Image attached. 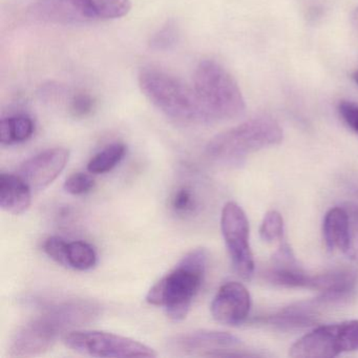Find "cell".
<instances>
[{
    "instance_id": "13",
    "label": "cell",
    "mask_w": 358,
    "mask_h": 358,
    "mask_svg": "<svg viewBox=\"0 0 358 358\" xmlns=\"http://www.w3.org/2000/svg\"><path fill=\"white\" fill-rule=\"evenodd\" d=\"M29 13L39 22L58 24H87L78 0H37Z\"/></svg>"
},
{
    "instance_id": "27",
    "label": "cell",
    "mask_w": 358,
    "mask_h": 358,
    "mask_svg": "<svg viewBox=\"0 0 358 358\" xmlns=\"http://www.w3.org/2000/svg\"><path fill=\"white\" fill-rule=\"evenodd\" d=\"M338 112L345 124L358 135V104L351 101H341Z\"/></svg>"
},
{
    "instance_id": "4",
    "label": "cell",
    "mask_w": 358,
    "mask_h": 358,
    "mask_svg": "<svg viewBox=\"0 0 358 358\" xmlns=\"http://www.w3.org/2000/svg\"><path fill=\"white\" fill-rule=\"evenodd\" d=\"M282 129L267 117L245 121L209 141L206 155L211 161L223 166H240L249 155L280 144Z\"/></svg>"
},
{
    "instance_id": "28",
    "label": "cell",
    "mask_w": 358,
    "mask_h": 358,
    "mask_svg": "<svg viewBox=\"0 0 358 358\" xmlns=\"http://www.w3.org/2000/svg\"><path fill=\"white\" fill-rule=\"evenodd\" d=\"M352 22H353L354 27L358 30V8L354 11L352 15Z\"/></svg>"
},
{
    "instance_id": "17",
    "label": "cell",
    "mask_w": 358,
    "mask_h": 358,
    "mask_svg": "<svg viewBox=\"0 0 358 358\" xmlns=\"http://www.w3.org/2000/svg\"><path fill=\"white\" fill-rule=\"evenodd\" d=\"M35 131L34 121L27 115L3 118L0 122V142L3 145L22 143L32 137Z\"/></svg>"
},
{
    "instance_id": "26",
    "label": "cell",
    "mask_w": 358,
    "mask_h": 358,
    "mask_svg": "<svg viewBox=\"0 0 358 358\" xmlns=\"http://www.w3.org/2000/svg\"><path fill=\"white\" fill-rule=\"evenodd\" d=\"M95 108V102L87 94H78L71 101V113L77 118L89 116Z\"/></svg>"
},
{
    "instance_id": "22",
    "label": "cell",
    "mask_w": 358,
    "mask_h": 358,
    "mask_svg": "<svg viewBox=\"0 0 358 358\" xmlns=\"http://www.w3.org/2000/svg\"><path fill=\"white\" fill-rule=\"evenodd\" d=\"M284 234V220L278 211L271 210L266 213L259 228V236L266 243L282 241Z\"/></svg>"
},
{
    "instance_id": "2",
    "label": "cell",
    "mask_w": 358,
    "mask_h": 358,
    "mask_svg": "<svg viewBox=\"0 0 358 358\" xmlns=\"http://www.w3.org/2000/svg\"><path fill=\"white\" fill-rule=\"evenodd\" d=\"M208 253L204 248L188 252L175 269L163 276L148 291L146 301L164 308L173 322L185 320L206 271Z\"/></svg>"
},
{
    "instance_id": "15",
    "label": "cell",
    "mask_w": 358,
    "mask_h": 358,
    "mask_svg": "<svg viewBox=\"0 0 358 358\" xmlns=\"http://www.w3.org/2000/svg\"><path fill=\"white\" fill-rule=\"evenodd\" d=\"M348 211L345 206L331 208L324 215L322 232L327 249L343 255L348 242Z\"/></svg>"
},
{
    "instance_id": "5",
    "label": "cell",
    "mask_w": 358,
    "mask_h": 358,
    "mask_svg": "<svg viewBox=\"0 0 358 358\" xmlns=\"http://www.w3.org/2000/svg\"><path fill=\"white\" fill-rule=\"evenodd\" d=\"M194 89L211 123L232 120L246 110L242 92L234 77L217 62L203 60L196 66Z\"/></svg>"
},
{
    "instance_id": "1",
    "label": "cell",
    "mask_w": 358,
    "mask_h": 358,
    "mask_svg": "<svg viewBox=\"0 0 358 358\" xmlns=\"http://www.w3.org/2000/svg\"><path fill=\"white\" fill-rule=\"evenodd\" d=\"M101 306L89 299H69L45 308L17 331L10 345L12 357H32L49 351L60 336L95 322Z\"/></svg>"
},
{
    "instance_id": "6",
    "label": "cell",
    "mask_w": 358,
    "mask_h": 358,
    "mask_svg": "<svg viewBox=\"0 0 358 358\" xmlns=\"http://www.w3.org/2000/svg\"><path fill=\"white\" fill-rule=\"evenodd\" d=\"M358 351V320L316 327L290 348L293 358H331Z\"/></svg>"
},
{
    "instance_id": "25",
    "label": "cell",
    "mask_w": 358,
    "mask_h": 358,
    "mask_svg": "<svg viewBox=\"0 0 358 358\" xmlns=\"http://www.w3.org/2000/svg\"><path fill=\"white\" fill-rule=\"evenodd\" d=\"M178 38V31L176 24L167 22L164 27L152 39V45L156 50H167L175 45Z\"/></svg>"
},
{
    "instance_id": "24",
    "label": "cell",
    "mask_w": 358,
    "mask_h": 358,
    "mask_svg": "<svg viewBox=\"0 0 358 358\" xmlns=\"http://www.w3.org/2000/svg\"><path fill=\"white\" fill-rule=\"evenodd\" d=\"M43 251L56 263L68 267L69 243L60 236H50L43 243Z\"/></svg>"
},
{
    "instance_id": "16",
    "label": "cell",
    "mask_w": 358,
    "mask_h": 358,
    "mask_svg": "<svg viewBox=\"0 0 358 358\" xmlns=\"http://www.w3.org/2000/svg\"><path fill=\"white\" fill-rule=\"evenodd\" d=\"M78 3L87 22L117 20L131 9V0H78Z\"/></svg>"
},
{
    "instance_id": "14",
    "label": "cell",
    "mask_w": 358,
    "mask_h": 358,
    "mask_svg": "<svg viewBox=\"0 0 358 358\" xmlns=\"http://www.w3.org/2000/svg\"><path fill=\"white\" fill-rule=\"evenodd\" d=\"M32 203V189L22 177L14 173L0 175V207L14 215H22Z\"/></svg>"
},
{
    "instance_id": "21",
    "label": "cell",
    "mask_w": 358,
    "mask_h": 358,
    "mask_svg": "<svg viewBox=\"0 0 358 358\" xmlns=\"http://www.w3.org/2000/svg\"><path fill=\"white\" fill-rule=\"evenodd\" d=\"M171 207L178 215H189L198 207V200L194 190L187 186L178 188L171 198Z\"/></svg>"
},
{
    "instance_id": "20",
    "label": "cell",
    "mask_w": 358,
    "mask_h": 358,
    "mask_svg": "<svg viewBox=\"0 0 358 358\" xmlns=\"http://www.w3.org/2000/svg\"><path fill=\"white\" fill-rule=\"evenodd\" d=\"M348 211V242L343 255L358 264V205L345 204Z\"/></svg>"
},
{
    "instance_id": "8",
    "label": "cell",
    "mask_w": 358,
    "mask_h": 358,
    "mask_svg": "<svg viewBox=\"0 0 358 358\" xmlns=\"http://www.w3.org/2000/svg\"><path fill=\"white\" fill-rule=\"evenodd\" d=\"M221 229L234 271L243 280H250L255 273V259L249 244V222L236 202L223 207Z\"/></svg>"
},
{
    "instance_id": "3",
    "label": "cell",
    "mask_w": 358,
    "mask_h": 358,
    "mask_svg": "<svg viewBox=\"0 0 358 358\" xmlns=\"http://www.w3.org/2000/svg\"><path fill=\"white\" fill-rule=\"evenodd\" d=\"M139 85L146 98L173 120L182 124H211L194 89L169 73L143 69L139 74Z\"/></svg>"
},
{
    "instance_id": "23",
    "label": "cell",
    "mask_w": 358,
    "mask_h": 358,
    "mask_svg": "<svg viewBox=\"0 0 358 358\" xmlns=\"http://www.w3.org/2000/svg\"><path fill=\"white\" fill-rule=\"evenodd\" d=\"M95 187V181L90 173H75L66 179L64 190L73 196L89 194Z\"/></svg>"
},
{
    "instance_id": "7",
    "label": "cell",
    "mask_w": 358,
    "mask_h": 358,
    "mask_svg": "<svg viewBox=\"0 0 358 358\" xmlns=\"http://www.w3.org/2000/svg\"><path fill=\"white\" fill-rule=\"evenodd\" d=\"M64 343L73 351L95 357L154 358V349L135 339L96 330H73L64 336Z\"/></svg>"
},
{
    "instance_id": "12",
    "label": "cell",
    "mask_w": 358,
    "mask_h": 358,
    "mask_svg": "<svg viewBox=\"0 0 358 358\" xmlns=\"http://www.w3.org/2000/svg\"><path fill=\"white\" fill-rule=\"evenodd\" d=\"M324 303L316 299L311 301L295 303L271 315L257 320L259 324L274 327L280 330H295L314 326L320 318V308Z\"/></svg>"
},
{
    "instance_id": "18",
    "label": "cell",
    "mask_w": 358,
    "mask_h": 358,
    "mask_svg": "<svg viewBox=\"0 0 358 358\" xmlns=\"http://www.w3.org/2000/svg\"><path fill=\"white\" fill-rule=\"evenodd\" d=\"M127 154L123 143H113L96 154L87 164V171L94 175H101L114 169Z\"/></svg>"
},
{
    "instance_id": "9",
    "label": "cell",
    "mask_w": 358,
    "mask_h": 358,
    "mask_svg": "<svg viewBox=\"0 0 358 358\" xmlns=\"http://www.w3.org/2000/svg\"><path fill=\"white\" fill-rule=\"evenodd\" d=\"M242 341L236 335L215 330H198L177 335L169 341L171 351L185 355L215 356L238 350Z\"/></svg>"
},
{
    "instance_id": "29",
    "label": "cell",
    "mask_w": 358,
    "mask_h": 358,
    "mask_svg": "<svg viewBox=\"0 0 358 358\" xmlns=\"http://www.w3.org/2000/svg\"><path fill=\"white\" fill-rule=\"evenodd\" d=\"M353 79H354V81H355V83H357V85H358V71H356V72L354 73Z\"/></svg>"
},
{
    "instance_id": "10",
    "label": "cell",
    "mask_w": 358,
    "mask_h": 358,
    "mask_svg": "<svg viewBox=\"0 0 358 358\" xmlns=\"http://www.w3.org/2000/svg\"><path fill=\"white\" fill-rule=\"evenodd\" d=\"M70 152L64 148H50L24 161L17 175L26 181L32 192L49 187L66 169Z\"/></svg>"
},
{
    "instance_id": "19",
    "label": "cell",
    "mask_w": 358,
    "mask_h": 358,
    "mask_svg": "<svg viewBox=\"0 0 358 358\" xmlns=\"http://www.w3.org/2000/svg\"><path fill=\"white\" fill-rule=\"evenodd\" d=\"M97 264L95 249L85 241L69 243L68 267L79 271L93 269Z\"/></svg>"
},
{
    "instance_id": "11",
    "label": "cell",
    "mask_w": 358,
    "mask_h": 358,
    "mask_svg": "<svg viewBox=\"0 0 358 358\" xmlns=\"http://www.w3.org/2000/svg\"><path fill=\"white\" fill-rule=\"evenodd\" d=\"M250 309V293L238 282H228L221 286L210 307L213 317L217 322L234 327L246 322Z\"/></svg>"
}]
</instances>
